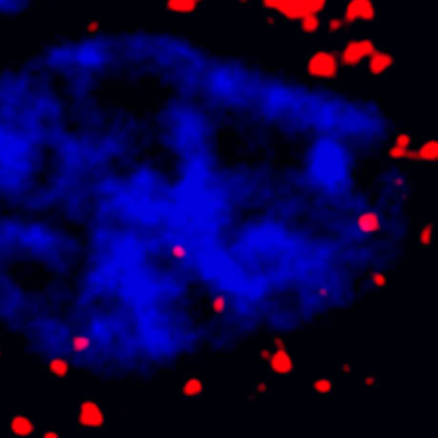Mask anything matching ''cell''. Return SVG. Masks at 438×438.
Segmentation results:
<instances>
[{"label":"cell","mask_w":438,"mask_h":438,"mask_svg":"<svg viewBox=\"0 0 438 438\" xmlns=\"http://www.w3.org/2000/svg\"><path fill=\"white\" fill-rule=\"evenodd\" d=\"M314 389L320 395H328L333 389V382L327 378H319L314 382Z\"/></svg>","instance_id":"19"},{"label":"cell","mask_w":438,"mask_h":438,"mask_svg":"<svg viewBox=\"0 0 438 438\" xmlns=\"http://www.w3.org/2000/svg\"><path fill=\"white\" fill-rule=\"evenodd\" d=\"M271 343H272V347L275 349V351H279V350H287L286 340H284V338L281 337V335H275V337L272 338Z\"/></svg>","instance_id":"23"},{"label":"cell","mask_w":438,"mask_h":438,"mask_svg":"<svg viewBox=\"0 0 438 438\" xmlns=\"http://www.w3.org/2000/svg\"><path fill=\"white\" fill-rule=\"evenodd\" d=\"M395 65V57L387 49L378 48L370 57L367 58V70L373 76H382L387 74Z\"/></svg>","instance_id":"7"},{"label":"cell","mask_w":438,"mask_h":438,"mask_svg":"<svg viewBox=\"0 0 438 438\" xmlns=\"http://www.w3.org/2000/svg\"><path fill=\"white\" fill-rule=\"evenodd\" d=\"M101 27V23H99L98 19H90L86 23V31L87 33H97Z\"/></svg>","instance_id":"24"},{"label":"cell","mask_w":438,"mask_h":438,"mask_svg":"<svg viewBox=\"0 0 438 438\" xmlns=\"http://www.w3.org/2000/svg\"><path fill=\"white\" fill-rule=\"evenodd\" d=\"M438 158V143L434 138L422 140L418 145H414L409 152L406 160L411 162H435Z\"/></svg>","instance_id":"6"},{"label":"cell","mask_w":438,"mask_h":438,"mask_svg":"<svg viewBox=\"0 0 438 438\" xmlns=\"http://www.w3.org/2000/svg\"><path fill=\"white\" fill-rule=\"evenodd\" d=\"M267 362L272 373L279 377H288L294 371V360L287 350L272 352Z\"/></svg>","instance_id":"8"},{"label":"cell","mask_w":438,"mask_h":438,"mask_svg":"<svg viewBox=\"0 0 438 438\" xmlns=\"http://www.w3.org/2000/svg\"><path fill=\"white\" fill-rule=\"evenodd\" d=\"M170 253L175 260H184L188 255V251L182 244H174L170 248Z\"/></svg>","instance_id":"22"},{"label":"cell","mask_w":438,"mask_h":438,"mask_svg":"<svg viewBox=\"0 0 438 438\" xmlns=\"http://www.w3.org/2000/svg\"><path fill=\"white\" fill-rule=\"evenodd\" d=\"M370 281L374 287H377V288H383V287L387 286L388 278H387V275L384 274V272L376 271L370 275Z\"/></svg>","instance_id":"21"},{"label":"cell","mask_w":438,"mask_h":438,"mask_svg":"<svg viewBox=\"0 0 438 438\" xmlns=\"http://www.w3.org/2000/svg\"><path fill=\"white\" fill-rule=\"evenodd\" d=\"M106 424V413L98 401L93 398L84 400L77 411V425L84 430L102 429Z\"/></svg>","instance_id":"5"},{"label":"cell","mask_w":438,"mask_h":438,"mask_svg":"<svg viewBox=\"0 0 438 438\" xmlns=\"http://www.w3.org/2000/svg\"><path fill=\"white\" fill-rule=\"evenodd\" d=\"M377 382H378V378L376 377V374H367L366 377L364 378V384L365 386H376Z\"/></svg>","instance_id":"25"},{"label":"cell","mask_w":438,"mask_h":438,"mask_svg":"<svg viewBox=\"0 0 438 438\" xmlns=\"http://www.w3.org/2000/svg\"><path fill=\"white\" fill-rule=\"evenodd\" d=\"M267 391V384L266 382H259L256 386V392L259 393V395H264V393H266Z\"/></svg>","instance_id":"27"},{"label":"cell","mask_w":438,"mask_h":438,"mask_svg":"<svg viewBox=\"0 0 438 438\" xmlns=\"http://www.w3.org/2000/svg\"><path fill=\"white\" fill-rule=\"evenodd\" d=\"M356 226L362 234H377L381 232L383 221L382 216L377 211H362L356 217Z\"/></svg>","instance_id":"11"},{"label":"cell","mask_w":438,"mask_h":438,"mask_svg":"<svg viewBox=\"0 0 438 438\" xmlns=\"http://www.w3.org/2000/svg\"><path fill=\"white\" fill-rule=\"evenodd\" d=\"M201 2L198 0H169L165 3L167 11L179 14H191L198 9Z\"/></svg>","instance_id":"13"},{"label":"cell","mask_w":438,"mask_h":438,"mask_svg":"<svg viewBox=\"0 0 438 438\" xmlns=\"http://www.w3.org/2000/svg\"><path fill=\"white\" fill-rule=\"evenodd\" d=\"M434 237V226L433 224L427 223L420 228L419 234H418V242L422 247H429L433 242Z\"/></svg>","instance_id":"16"},{"label":"cell","mask_w":438,"mask_h":438,"mask_svg":"<svg viewBox=\"0 0 438 438\" xmlns=\"http://www.w3.org/2000/svg\"><path fill=\"white\" fill-rule=\"evenodd\" d=\"M305 70L308 77L318 81H332L337 79L340 72L338 52L328 48L315 50L306 59Z\"/></svg>","instance_id":"2"},{"label":"cell","mask_w":438,"mask_h":438,"mask_svg":"<svg viewBox=\"0 0 438 438\" xmlns=\"http://www.w3.org/2000/svg\"><path fill=\"white\" fill-rule=\"evenodd\" d=\"M272 352L270 351L269 349H264L260 351V357H261V360H264V361H269L270 357H271Z\"/></svg>","instance_id":"28"},{"label":"cell","mask_w":438,"mask_h":438,"mask_svg":"<svg viewBox=\"0 0 438 438\" xmlns=\"http://www.w3.org/2000/svg\"><path fill=\"white\" fill-rule=\"evenodd\" d=\"M71 346L75 352L81 354V352H85L90 347V340L85 335H75L71 340Z\"/></svg>","instance_id":"18"},{"label":"cell","mask_w":438,"mask_h":438,"mask_svg":"<svg viewBox=\"0 0 438 438\" xmlns=\"http://www.w3.org/2000/svg\"><path fill=\"white\" fill-rule=\"evenodd\" d=\"M41 438H62V437H60V433L57 432V430H47V432L43 433Z\"/></svg>","instance_id":"26"},{"label":"cell","mask_w":438,"mask_h":438,"mask_svg":"<svg viewBox=\"0 0 438 438\" xmlns=\"http://www.w3.org/2000/svg\"><path fill=\"white\" fill-rule=\"evenodd\" d=\"M324 26V21L320 14H310L298 21L299 31L305 35H316Z\"/></svg>","instance_id":"12"},{"label":"cell","mask_w":438,"mask_h":438,"mask_svg":"<svg viewBox=\"0 0 438 438\" xmlns=\"http://www.w3.org/2000/svg\"><path fill=\"white\" fill-rule=\"evenodd\" d=\"M378 44L371 38H352L342 45L338 52L340 67L354 68L366 62L376 50Z\"/></svg>","instance_id":"3"},{"label":"cell","mask_w":438,"mask_h":438,"mask_svg":"<svg viewBox=\"0 0 438 438\" xmlns=\"http://www.w3.org/2000/svg\"><path fill=\"white\" fill-rule=\"evenodd\" d=\"M324 26L328 33L338 34L346 27V23L345 21H343L342 16H330L328 17L327 21L324 22Z\"/></svg>","instance_id":"17"},{"label":"cell","mask_w":438,"mask_h":438,"mask_svg":"<svg viewBox=\"0 0 438 438\" xmlns=\"http://www.w3.org/2000/svg\"><path fill=\"white\" fill-rule=\"evenodd\" d=\"M48 371H49L50 376L55 377V378H66L71 371V367L66 359L54 357L48 362Z\"/></svg>","instance_id":"14"},{"label":"cell","mask_w":438,"mask_h":438,"mask_svg":"<svg viewBox=\"0 0 438 438\" xmlns=\"http://www.w3.org/2000/svg\"><path fill=\"white\" fill-rule=\"evenodd\" d=\"M414 147V138L408 131L396 134L388 149V155L392 160H406L409 152Z\"/></svg>","instance_id":"10"},{"label":"cell","mask_w":438,"mask_h":438,"mask_svg":"<svg viewBox=\"0 0 438 438\" xmlns=\"http://www.w3.org/2000/svg\"><path fill=\"white\" fill-rule=\"evenodd\" d=\"M36 424L31 418L25 414L17 413L11 418L9 422V433L14 438H28L35 434Z\"/></svg>","instance_id":"9"},{"label":"cell","mask_w":438,"mask_h":438,"mask_svg":"<svg viewBox=\"0 0 438 438\" xmlns=\"http://www.w3.org/2000/svg\"><path fill=\"white\" fill-rule=\"evenodd\" d=\"M261 6L288 21H299L310 14H320L327 8L324 0H265Z\"/></svg>","instance_id":"1"},{"label":"cell","mask_w":438,"mask_h":438,"mask_svg":"<svg viewBox=\"0 0 438 438\" xmlns=\"http://www.w3.org/2000/svg\"><path fill=\"white\" fill-rule=\"evenodd\" d=\"M204 386L202 383L201 379H198L197 377H192L188 378L181 387L182 395L186 396V397H198L203 393Z\"/></svg>","instance_id":"15"},{"label":"cell","mask_w":438,"mask_h":438,"mask_svg":"<svg viewBox=\"0 0 438 438\" xmlns=\"http://www.w3.org/2000/svg\"><path fill=\"white\" fill-rule=\"evenodd\" d=\"M226 307H228V301L223 296H216L211 302V310L215 315H221L225 312Z\"/></svg>","instance_id":"20"},{"label":"cell","mask_w":438,"mask_h":438,"mask_svg":"<svg viewBox=\"0 0 438 438\" xmlns=\"http://www.w3.org/2000/svg\"><path fill=\"white\" fill-rule=\"evenodd\" d=\"M342 370L345 374H350L351 373V366H350V365H343Z\"/></svg>","instance_id":"29"},{"label":"cell","mask_w":438,"mask_h":438,"mask_svg":"<svg viewBox=\"0 0 438 438\" xmlns=\"http://www.w3.org/2000/svg\"><path fill=\"white\" fill-rule=\"evenodd\" d=\"M378 17V6L373 0H350L343 7L342 18L346 26L359 22H373Z\"/></svg>","instance_id":"4"}]
</instances>
